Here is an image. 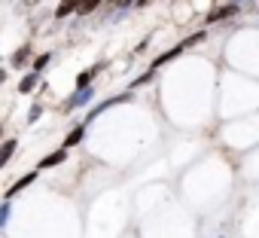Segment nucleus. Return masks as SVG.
Segmentation results:
<instances>
[{"mask_svg":"<svg viewBox=\"0 0 259 238\" xmlns=\"http://www.w3.org/2000/svg\"><path fill=\"white\" fill-rule=\"evenodd\" d=\"M95 101V86H89V89H73V95H67L64 101H61V113H73V110H79V107H85V104H92Z\"/></svg>","mask_w":259,"mask_h":238,"instance_id":"1","label":"nucleus"},{"mask_svg":"<svg viewBox=\"0 0 259 238\" xmlns=\"http://www.w3.org/2000/svg\"><path fill=\"white\" fill-rule=\"evenodd\" d=\"M128 101H132V92H122V95H110V98H104L101 104H95L89 113H85V123L82 126H89V123H95V119L104 113V110H110V107H116V104H128Z\"/></svg>","mask_w":259,"mask_h":238,"instance_id":"2","label":"nucleus"},{"mask_svg":"<svg viewBox=\"0 0 259 238\" xmlns=\"http://www.w3.org/2000/svg\"><path fill=\"white\" fill-rule=\"evenodd\" d=\"M244 7H235L232 4V0H229V4H223V7H217V10H210L207 16H204V22L207 25H213V22H223V19H232V16H238Z\"/></svg>","mask_w":259,"mask_h":238,"instance_id":"3","label":"nucleus"},{"mask_svg":"<svg viewBox=\"0 0 259 238\" xmlns=\"http://www.w3.org/2000/svg\"><path fill=\"white\" fill-rule=\"evenodd\" d=\"M34 180H37V171H28V174H22V177H19L16 183H10V186H7V202H10V199H16V195H19L22 189H28V186L34 183Z\"/></svg>","mask_w":259,"mask_h":238,"instance_id":"4","label":"nucleus"},{"mask_svg":"<svg viewBox=\"0 0 259 238\" xmlns=\"http://www.w3.org/2000/svg\"><path fill=\"white\" fill-rule=\"evenodd\" d=\"M31 58H34V49H31V46H19V49L10 55V64H13L16 70H22V67L31 64Z\"/></svg>","mask_w":259,"mask_h":238,"instance_id":"5","label":"nucleus"},{"mask_svg":"<svg viewBox=\"0 0 259 238\" xmlns=\"http://www.w3.org/2000/svg\"><path fill=\"white\" fill-rule=\"evenodd\" d=\"M16 150H19V138H7L4 144H0V171L10 165V159L16 156Z\"/></svg>","mask_w":259,"mask_h":238,"instance_id":"6","label":"nucleus"},{"mask_svg":"<svg viewBox=\"0 0 259 238\" xmlns=\"http://www.w3.org/2000/svg\"><path fill=\"white\" fill-rule=\"evenodd\" d=\"M180 52H186V49H183V43H177V46H174V49H168V52H162V55H156V58H153V61H150V70H153V73H156V70H159V67H162V64H168V61H174V58H177V55H180Z\"/></svg>","mask_w":259,"mask_h":238,"instance_id":"7","label":"nucleus"},{"mask_svg":"<svg viewBox=\"0 0 259 238\" xmlns=\"http://www.w3.org/2000/svg\"><path fill=\"white\" fill-rule=\"evenodd\" d=\"M64 159H67V150H55V153H49V156H43V159L37 162V171H49V168H58Z\"/></svg>","mask_w":259,"mask_h":238,"instance_id":"8","label":"nucleus"},{"mask_svg":"<svg viewBox=\"0 0 259 238\" xmlns=\"http://www.w3.org/2000/svg\"><path fill=\"white\" fill-rule=\"evenodd\" d=\"M101 70H104V64H92L89 70H79V73H76V89H89V86H92V80H95Z\"/></svg>","mask_w":259,"mask_h":238,"instance_id":"9","label":"nucleus"},{"mask_svg":"<svg viewBox=\"0 0 259 238\" xmlns=\"http://www.w3.org/2000/svg\"><path fill=\"white\" fill-rule=\"evenodd\" d=\"M40 83H43V76H40V73H34V70H31V73H25V76L19 80V95H31Z\"/></svg>","mask_w":259,"mask_h":238,"instance_id":"10","label":"nucleus"},{"mask_svg":"<svg viewBox=\"0 0 259 238\" xmlns=\"http://www.w3.org/2000/svg\"><path fill=\"white\" fill-rule=\"evenodd\" d=\"M85 132H89V126H73V129L67 132V138H64V147H61V150H70V147L82 144V141H85Z\"/></svg>","mask_w":259,"mask_h":238,"instance_id":"11","label":"nucleus"},{"mask_svg":"<svg viewBox=\"0 0 259 238\" xmlns=\"http://www.w3.org/2000/svg\"><path fill=\"white\" fill-rule=\"evenodd\" d=\"M49 61H52V52H40V55H34V58H31L34 73H40V76H43V70L49 67Z\"/></svg>","mask_w":259,"mask_h":238,"instance_id":"12","label":"nucleus"},{"mask_svg":"<svg viewBox=\"0 0 259 238\" xmlns=\"http://www.w3.org/2000/svg\"><path fill=\"white\" fill-rule=\"evenodd\" d=\"M98 7H104V0H79L76 13H79V16H89V13H95Z\"/></svg>","mask_w":259,"mask_h":238,"instance_id":"13","label":"nucleus"},{"mask_svg":"<svg viewBox=\"0 0 259 238\" xmlns=\"http://www.w3.org/2000/svg\"><path fill=\"white\" fill-rule=\"evenodd\" d=\"M43 113H46V107H43L40 101H37V104H31V110H28V123L34 126V123H37V119H40Z\"/></svg>","mask_w":259,"mask_h":238,"instance_id":"14","label":"nucleus"},{"mask_svg":"<svg viewBox=\"0 0 259 238\" xmlns=\"http://www.w3.org/2000/svg\"><path fill=\"white\" fill-rule=\"evenodd\" d=\"M10 214H13V205L10 202H0V229L7 226V220H10Z\"/></svg>","mask_w":259,"mask_h":238,"instance_id":"15","label":"nucleus"},{"mask_svg":"<svg viewBox=\"0 0 259 238\" xmlns=\"http://www.w3.org/2000/svg\"><path fill=\"white\" fill-rule=\"evenodd\" d=\"M150 80H153V70H147V73H141L138 80H132V89H141V86H147Z\"/></svg>","mask_w":259,"mask_h":238,"instance_id":"16","label":"nucleus"},{"mask_svg":"<svg viewBox=\"0 0 259 238\" xmlns=\"http://www.w3.org/2000/svg\"><path fill=\"white\" fill-rule=\"evenodd\" d=\"M138 4V0H113V7H119V10H132Z\"/></svg>","mask_w":259,"mask_h":238,"instance_id":"17","label":"nucleus"},{"mask_svg":"<svg viewBox=\"0 0 259 238\" xmlns=\"http://www.w3.org/2000/svg\"><path fill=\"white\" fill-rule=\"evenodd\" d=\"M4 141H7V138H4V126H0V144H4Z\"/></svg>","mask_w":259,"mask_h":238,"instance_id":"18","label":"nucleus"},{"mask_svg":"<svg viewBox=\"0 0 259 238\" xmlns=\"http://www.w3.org/2000/svg\"><path fill=\"white\" fill-rule=\"evenodd\" d=\"M232 4H235V7H241V4H247V0H232Z\"/></svg>","mask_w":259,"mask_h":238,"instance_id":"19","label":"nucleus"},{"mask_svg":"<svg viewBox=\"0 0 259 238\" xmlns=\"http://www.w3.org/2000/svg\"><path fill=\"white\" fill-rule=\"evenodd\" d=\"M34 4H40V0H34Z\"/></svg>","mask_w":259,"mask_h":238,"instance_id":"20","label":"nucleus"}]
</instances>
